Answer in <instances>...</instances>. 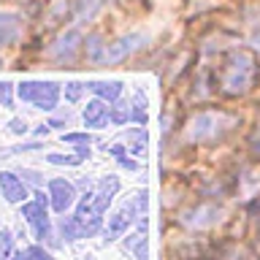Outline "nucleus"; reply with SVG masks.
Instances as JSON below:
<instances>
[{"mask_svg":"<svg viewBox=\"0 0 260 260\" xmlns=\"http://www.w3.org/2000/svg\"><path fill=\"white\" fill-rule=\"evenodd\" d=\"M260 65L257 57L249 52V49H231L222 57V65H219L217 73V87L219 92L228 98H241L247 95L257 81Z\"/></svg>","mask_w":260,"mask_h":260,"instance_id":"obj_1","label":"nucleus"},{"mask_svg":"<svg viewBox=\"0 0 260 260\" xmlns=\"http://www.w3.org/2000/svg\"><path fill=\"white\" fill-rule=\"evenodd\" d=\"M239 125V117L228 111H198L187 119L184 138L190 144H214Z\"/></svg>","mask_w":260,"mask_h":260,"instance_id":"obj_2","label":"nucleus"},{"mask_svg":"<svg viewBox=\"0 0 260 260\" xmlns=\"http://www.w3.org/2000/svg\"><path fill=\"white\" fill-rule=\"evenodd\" d=\"M60 95H62V84L52 79H24L16 84V98L41 111H54L57 103H60Z\"/></svg>","mask_w":260,"mask_h":260,"instance_id":"obj_3","label":"nucleus"},{"mask_svg":"<svg viewBox=\"0 0 260 260\" xmlns=\"http://www.w3.org/2000/svg\"><path fill=\"white\" fill-rule=\"evenodd\" d=\"M81 46H84V32L79 27H71V30L60 32V36L49 44L46 57L54 65H60V68H73L81 57Z\"/></svg>","mask_w":260,"mask_h":260,"instance_id":"obj_4","label":"nucleus"},{"mask_svg":"<svg viewBox=\"0 0 260 260\" xmlns=\"http://www.w3.org/2000/svg\"><path fill=\"white\" fill-rule=\"evenodd\" d=\"M141 217H146V190L136 192L133 201H127L119 211H114V214L109 217V225H106V231H103L106 233V241L119 239V236L125 233L127 228L136 222V219H141Z\"/></svg>","mask_w":260,"mask_h":260,"instance_id":"obj_5","label":"nucleus"},{"mask_svg":"<svg viewBox=\"0 0 260 260\" xmlns=\"http://www.w3.org/2000/svg\"><path fill=\"white\" fill-rule=\"evenodd\" d=\"M146 44H149V36H146V32H141V30L125 32V36H119V38H114L106 44L103 57L98 65H119V62H125L127 57H133L136 52H141Z\"/></svg>","mask_w":260,"mask_h":260,"instance_id":"obj_6","label":"nucleus"},{"mask_svg":"<svg viewBox=\"0 0 260 260\" xmlns=\"http://www.w3.org/2000/svg\"><path fill=\"white\" fill-rule=\"evenodd\" d=\"M73 219H76V225H79V231H81V239L101 233V228H103V214L95 209V203H92V190H87V195L79 201Z\"/></svg>","mask_w":260,"mask_h":260,"instance_id":"obj_7","label":"nucleus"},{"mask_svg":"<svg viewBox=\"0 0 260 260\" xmlns=\"http://www.w3.org/2000/svg\"><path fill=\"white\" fill-rule=\"evenodd\" d=\"M22 217L27 219V225L32 228V236H36L38 241H49V239H52V225H49L46 203H41V201L22 203Z\"/></svg>","mask_w":260,"mask_h":260,"instance_id":"obj_8","label":"nucleus"},{"mask_svg":"<svg viewBox=\"0 0 260 260\" xmlns=\"http://www.w3.org/2000/svg\"><path fill=\"white\" fill-rule=\"evenodd\" d=\"M73 201H76V184L68 182V179H52L49 182V203H52V209L57 211V214H65Z\"/></svg>","mask_w":260,"mask_h":260,"instance_id":"obj_9","label":"nucleus"},{"mask_svg":"<svg viewBox=\"0 0 260 260\" xmlns=\"http://www.w3.org/2000/svg\"><path fill=\"white\" fill-rule=\"evenodd\" d=\"M24 32V16L19 11H0V52L14 46Z\"/></svg>","mask_w":260,"mask_h":260,"instance_id":"obj_10","label":"nucleus"},{"mask_svg":"<svg viewBox=\"0 0 260 260\" xmlns=\"http://www.w3.org/2000/svg\"><path fill=\"white\" fill-rule=\"evenodd\" d=\"M109 106H111V103L101 101V98L87 101V106L81 109V122H84V127H87V130H103V127L111 122Z\"/></svg>","mask_w":260,"mask_h":260,"instance_id":"obj_11","label":"nucleus"},{"mask_svg":"<svg viewBox=\"0 0 260 260\" xmlns=\"http://www.w3.org/2000/svg\"><path fill=\"white\" fill-rule=\"evenodd\" d=\"M119 192V179L109 174V176H101L92 187V203L95 209L101 211V214H106V209H109V203L114 201V195Z\"/></svg>","mask_w":260,"mask_h":260,"instance_id":"obj_12","label":"nucleus"},{"mask_svg":"<svg viewBox=\"0 0 260 260\" xmlns=\"http://www.w3.org/2000/svg\"><path fill=\"white\" fill-rule=\"evenodd\" d=\"M87 92H92V98H101L106 103H114L125 92V81L122 79H92V81H87Z\"/></svg>","mask_w":260,"mask_h":260,"instance_id":"obj_13","label":"nucleus"},{"mask_svg":"<svg viewBox=\"0 0 260 260\" xmlns=\"http://www.w3.org/2000/svg\"><path fill=\"white\" fill-rule=\"evenodd\" d=\"M0 195L8 203H22L27 198V187H24L22 176H16L14 171H0Z\"/></svg>","mask_w":260,"mask_h":260,"instance_id":"obj_14","label":"nucleus"},{"mask_svg":"<svg viewBox=\"0 0 260 260\" xmlns=\"http://www.w3.org/2000/svg\"><path fill=\"white\" fill-rule=\"evenodd\" d=\"M109 3L111 0H76V6H73V19H76L79 24L92 22Z\"/></svg>","mask_w":260,"mask_h":260,"instance_id":"obj_15","label":"nucleus"},{"mask_svg":"<svg viewBox=\"0 0 260 260\" xmlns=\"http://www.w3.org/2000/svg\"><path fill=\"white\" fill-rule=\"evenodd\" d=\"M217 219H219V209H217V206H211V203H206V206L192 209L190 214L184 217V222H187V225H192V228H209V225H214Z\"/></svg>","mask_w":260,"mask_h":260,"instance_id":"obj_16","label":"nucleus"},{"mask_svg":"<svg viewBox=\"0 0 260 260\" xmlns=\"http://www.w3.org/2000/svg\"><path fill=\"white\" fill-rule=\"evenodd\" d=\"M106 44H109V41H106L101 32H89V36H84V46H81V54H84V60L92 62V65H98V62H101V57H103Z\"/></svg>","mask_w":260,"mask_h":260,"instance_id":"obj_17","label":"nucleus"},{"mask_svg":"<svg viewBox=\"0 0 260 260\" xmlns=\"http://www.w3.org/2000/svg\"><path fill=\"white\" fill-rule=\"evenodd\" d=\"M146 217L138 219V233L136 236H127V249L136 252L138 260H149V252H146Z\"/></svg>","mask_w":260,"mask_h":260,"instance_id":"obj_18","label":"nucleus"},{"mask_svg":"<svg viewBox=\"0 0 260 260\" xmlns=\"http://www.w3.org/2000/svg\"><path fill=\"white\" fill-rule=\"evenodd\" d=\"M125 138H127V146H130V154H146V141H149V136H146V130L144 125H136V127H130L125 130Z\"/></svg>","mask_w":260,"mask_h":260,"instance_id":"obj_19","label":"nucleus"},{"mask_svg":"<svg viewBox=\"0 0 260 260\" xmlns=\"http://www.w3.org/2000/svg\"><path fill=\"white\" fill-rule=\"evenodd\" d=\"M146 109H149V103H146V95L141 89H136L133 92V101H130V122H136V125H144L146 122Z\"/></svg>","mask_w":260,"mask_h":260,"instance_id":"obj_20","label":"nucleus"},{"mask_svg":"<svg viewBox=\"0 0 260 260\" xmlns=\"http://www.w3.org/2000/svg\"><path fill=\"white\" fill-rule=\"evenodd\" d=\"M109 117H111V125H127L130 122V103L127 101H114L109 106Z\"/></svg>","mask_w":260,"mask_h":260,"instance_id":"obj_21","label":"nucleus"},{"mask_svg":"<svg viewBox=\"0 0 260 260\" xmlns=\"http://www.w3.org/2000/svg\"><path fill=\"white\" fill-rule=\"evenodd\" d=\"M84 92H87V81L71 79V81H65V84H62V95H65V101H68V103H79Z\"/></svg>","mask_w":260,"mask_h":260,"instance_id":"obj_22","label":"nucleus"},{"mask_svg":"<svg viewBox=\"0 0 260 260\" xmlns=\"http://www.w3.org/2000/svg\"><path fill=\"white\" fill-rule=\"evenodd\" d=\"M8 260H54L44 247H27V249H22V252H11V257Z\"/></svg>","mask_w":260,"mask_h":260,"instance_id":"obj_23","label":"nucleus"},{"mask_svg":"<svg viewBox=\"0 0 260 260\" xmlns=\"http://www.w3.org/2000/svg\"><path fill=\"white\" fill-rule=\"evenodd\" d=\"M60 231H62V239H65V241L81 239V231H79V225H76V219H73V217H65V219H62V222H60Z\"/></svg>","mask_w":260,"mask_h":260,"instance_id":"obj_24","label":"nucleus"},{"mask_svg":"<svg viewBox=\"0 0 260 260\" xmlns=\"http://www.w3.org/2000/svg\"><path fill=\"white\" fill-rule=\"evenodd\" d=\"M14 92H16V87L11 84V81L0 79V103H3L6 109H11V106H14Z\"/></svg>","mask_w":260,"mask_h":260,"instance_id":"obj_25","label":"nucleus"},{"mask_svg":"<svg viewBox=\"0 0 260 260\" xmlns=\"http://www.w3.org/2000/svg\"><path fill=\"white\" fill-rule=\"evenodd\" d=\"M14 252V239L11 233L6 231V228H0V260H8Z\"/></svg>","mask_w":260,"mask_h":260,"instance_id":"obj_26","label":"nucleus"},{"mask_svg":"<svg viewBox=\"0 0 260 260\" xmlns=\"http://www.w3.org/2000/svg\"><path fill=\"white\" fill-rule=\"evenodd\" d=\"M46 162H52V166H79L81 157H76V154H46Z\"/></svg>","mask_w":260,"mask_h":260,"instance_id":"obj_27","label":"nucleus"},{"mask_svg":"<svg viewBox=\"0 0 260 260\" xmlns=\"http://www.w3.org/2000/svg\"><path fill=\"white\" fill-rule=\"evenodd\" d=\"M6 127H8V133H14V136H24V133H30V130H27V122H24L22 117H11Z\"/></svg>","mask_w":260,"mask_h":260,"instance_id":"obj_28","label":"nucleus"},{"mask_svg":"<svg viewBox=\"0 0 260 260\" xmlns=\"http://www.w3.org/2000/svg\"><path fill=\"white\" fill-rule=\"evenodd\" d=\"M65 144H92V136L89 133H62Z\"/></svg>","mask_w":260,"mask_h":260,"instance_id":"obj_29","label":"nucleus"},{"mask_svg":"<svg viewBox=\"0 0 260 260\" xmlns=\"http://www.w3.org/2000/svg\"><path fill=\"white\" fill-rule=\"evenodd\" d=\"M30 149H41V141H30V144H19V146H11V154H16V152H30Z\"/></svg>","mask_w":260,"mask_h":260,"instance_id":"obj_30","label":"nucleus"},{"mask_svg":"<svg viewBox=\"0 0 260 260\" xmlns=\"http://www.w3.org/2000/svg\"><path fill=\"white\" fill-rule=\"evenodd\" d=\"M49 130H52V127H49V122H41V125H36V127L30 130V133L36 136V138H46V136H49Z\"/></svg>","mask_w":260,"mask_h":260,"instance_id":"obj_31","label":"nucleus"},{"mask_svg":"<svg viewBox=\"0 0 260 260\" xmlns=\"http://www.w3.org/2000/svg\"><path fill=\"white\" fill-rule=\"evenodd\" d=\"M68 119H71V114L65 111L62 117H52V119H49V127H65V125H68Z\"/></svg>","mask_w":260,"mask_h":260,"instance_id":"obj_32","label":"nucleus"},{"mask_svg":"<svg viewBox=\"0 0 260 260\" xmlns=\"http://www.w3.org/2000/svg\"><path fill=\"white\" fill-rule=\"evenodd\" d=\"M117 162H119V168H125V171H138V162L133 157H127V154H125V157H119Z\"/></svg>","mask_w":260,"mask_h":260,"instance_id":"obj_33","label":"nucleus"},{"mask_svg":"<svg viewBox=\"0 0 260 260\" xmlns=\"http://www.w3.org/2000/svg\"><path fill=\"white\" fill-rule=\"evenodd\" d=\"M109 154H111L114 160H119V157H125V154H127V149L122 144H114V146H109Z\"/></svg>","mask_w":260,"mask_h":260,"instance_id":"obj_34","label":"nucleus"},{"mask_svg":"<svg viewBox=\"0 0 260 260\" xmlns=\"http://www.w3.org/2000/svg\"><path fill=\"white\" fill-rule=\"evenodd\" d=\"M76 157H81V160L89 157V144H76Z\"/></svg>","mask_w":260,"mask_h":260,"instance_id":"obj_35","label":"nucleus"},{"mask_svg":"<svg viewBox=\"0 0 260 260\" xmlns=\"http://www.w3.org/2000/svg\"><path fill=\"white\" fill-rule=\"evenodd\" d=\"M257 138H260V125H257Z\"/></svg>","mask_w":260,"mask_h":260,"instance_id":"obj_36","label":"nucleus"}]
</instances>
